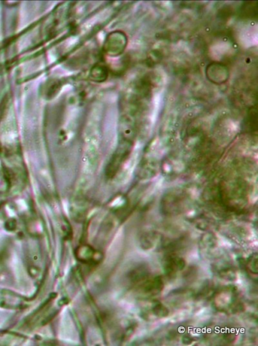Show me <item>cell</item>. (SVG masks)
Returning a JSON list of instances; mask_svg holds the SVG:
<instances>
[{
	"instance_id": "4fadbf2b",
	"label": "cell",
	"mask_w": 258,
	"mask_h": 346,
	"mask_svg": "<svg viewBox=\"0 0 258 346\" xmlns=\"http://www.w3.org/2000/svg\"><path fill=\"white\" fill-rule=\"evenodd\" d=\"M151 311L155 316L159 318L166 317L169 314V311L167 307L158 301L153 302Z\"/></svg>"
},
{
	"instance_id": "5bb4252c",
	"label": "cell",
	"mask_w": 258,
	"mask_h": 346,
	"mask_svg": "<svg viewBox=\"0 0 258 346\" xmlns=\"http://www.w3.org/2000/svg\"><path fill=\"white\" fill-rule=\"evenodd\" d=\"M159 235L155 232H150L145 234L142 237L143 246L147 249L152 248L157 242Z\"/></svg>"
},
{
	"instance_id": "3957f363",
	"label": "cell",
	"mask_w": 258,
	"mask_h": 346,
	"mask_svg": "<svg viewBox=\"0 0 258 346\" xmlns=\"http://www.w3.org/2000/svg\"><path fill=\"white\" fill-rule=\"evenodd\" d=\"M127 45V37L122 31L112 32L106 37L103 45L104 52L110 56H116L121 54Z\"/></svg>"
},
{
	"instance_id": "7c38bea8",
	"label": "cell",
	"mask_w": 258,
	"mask_h": 346,
	"mask_svg": "<svg viewBox=\"0 0 258 346\" xmlns=\"http://www.w3.org/2000/svg\"><path fill=\"white\" fill-rule=\"evenodd\" d=\"M246 270L250 274L257 275L258 274V255L256 252L251 254L245 262Z\"/></svg>"
},
{
	"instance_id": "5b68a950",
	"label": "cell",
	"mask_w": 258,
	"mask_h": 346,
	"mask_svg": "<svg viewBox=\"0 0 258 346\" xmlns=\"http://www.w3.org/2000/svg\"><path fill=\"white\" fill-rule=\"evenodd\" d=\"M185 260L175 253H167L163 259V270L169 278L174 277L185 267Z\"/></svg>"
},
{
	"instance_id": "9a60e30c",
	"label": "cell",
	"mask_w": 258,
	"mask_h": 346,
	"mask_svg": "<svg viewBox=\"0 0 258 346\" xmlns=\"http://www.w3.org/2000/svg\"><path fill=\"white\" fill-rule=\"evenodd\" d=\"M193 338L189 335H184L182 337V342L185 344H189L193 341Z\"/></svg>"
},
{
	"instance_id": "30bf717a",
	"label": "cell",
	"mask_w": 258,
	"mask_h": 346,
	"mask_svg": "<svg viewBox=\"0 0 258 346\" xmlns=\"http://www.w3.org/2000/svg\"><path fill=\"white\" fill-rule=\"evenodd\" d=\"M216 291L214 283L210 280L205 281L195 295L197 300L212 298Z\"/></svg>"
},
{
	"instance_id": "6da1fadb",
	"label": "cell",
	"mask_w": 258,
	"mask_h": 346,
	"mask_svg": "<svg viewBox=\"0 0 258 346\" xmlns=\"http://www.w3.org/2000/svg\"><path fill=\"white\" fill-rule=\"evenodd\" d=\"M212 298L215 309L219 312L235 314L245 309L237 288L234 285H225L216 290Z\"/></svg>"
},
{
	"instance_id": "9c48e42d",
	"label": "cell",
	"mask_w": 258,
	"mask_h": 346,
	"mask_svg": "<svg viewBox=\"0 0 258 346\" xmlns=\"http://www.w3.org/2000/svg\"><path fill=\"white\" fill-rule=\"evenodd\" d=\"M164 286L163 278L160 275L155 276H150L139 287L143 294L154 296L160 293Z\"/></svg>"
},
{
	"instance_id": "7a4b0ae2",
	"label": "cell",
	"mask_w": 258,
	"mask_h": 346,
	"mask_svg": "<svg viewBox=\"0 0 258 346\" xmlns=\"http://www.w3.org/2000/svg\"><path fill=\"white\" fill-rule=\"evenodd\" d=\"M191 205L189 195L180 190H173L162 196L160 203L162 213L167 216L180 215L188 211Z\"/></svg>"
},
{
	"instance_id": "8992f818",
	"label": "cell",
	"mask_w": 258,
	"mask_h": 346,
	"mask_svg": "<svg viewBox=\"0 0 258 346\" xmlns=\"http://www.w3.org/2000/svg\"><path fill=\"white\" fill-rule=\"evenodd\" d=\"M213 273L220 278L234 281L237 278V271L233 264L227 259L219 258L212 265Z\"/></svg>"
},
{
	"instance_id": "8fae6325",
	"label": "cell",
	"mask_w": 258,
	"mask_h": 346,
	"mask_svg": "<svg viewBox=\"0 0 258 346\" xmlns=\"http://www.w3.org/2000/svg\"><path fill=\"white\" fill-rule=\"evenodd\" d=\"M108 74L106 67L102 64H97L90 70L89 77L94 82H101L107 79Z\"/></svg>"
},
{
	"instance_id": "ba28073f",
	"label": "cell",
	"mask_w": 258,
	"mask_h": 346,
	"mask_svg": "<svg viewBox=\"0 0 258 346\" xmlns=\"http://www.w3.org/2000/svg\"><path fill=\"white\" fill-rule=\"evenodd\" d=\"M207 77L214 83L225 82L229 77L228 68L224 64L213 62L209 64L206 69Z\"/></svg>"
},
{
	"instance_id": "52a82bcc",
	"label": "cell",
	"mask_w": 258,
	"mask_h": 346,
	"mask_svg": "<svg viewBox=\"0 0 258 346\" xmlns=\"http://www.w3.org/2000/svg\"><path fill=\"white\" fill-rule=\"evenodd\" d=\"M217 247V238L212 232H207L201 237L199 248L203 256L208 258L214 256Z\"/></svg>"
},
{
	"instance_id": "277c9868",
	"label": "cell",
	"mask_w": 258,
	"mask_h": 346,
	"mask_svg": "<svg viewBox=\"0 0 258 346\" xmlns=\"http://www.w3.org/2000/svg\"><path fill=\"white\" fill-rule=\"evenodd\" d=\"M75 254L78 261L88 265L97 264L103 258L101 252L87 244L79 246L75 251Z\"/></svg>"
}]
</instances>
